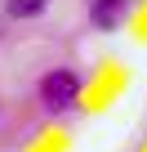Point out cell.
<instances>
[{
	"mask_svg": "<svg viewBox=\"0 0 147 152\" xmlns=\"http://www.w3.org/2000/svg\"><path fill=\"white\" fill-rule=\"evenodd\" d=\"M40 99H45L49 112H67V107H76V99H80V76L71 72V67L49 72L45 81H40Z\"/></svg>",
	"mask_w": 147,
	"mask_h": 152,
	"instance_id": "obj_1",
	"label": "cell"
},
{
	"mask_svg": "<svg viewBox=\"0 0 147 152\" xmlns=\"http://www.w3.org/2000/svg\"><path fill=\"white\" fill-rule=\"evenodd\" d=\"M125 9H129V0H94V9H89V18H94V27H103V31H112L120 18H125Z\"/></svg>",
	"mask_w": 147,
	"mask_h": 152,
	"instance_id": "obj_2",
	"label": "cell"
},
{
	"mask_svg": "<svg viewBox=\"0 0 147 152\" xmlns=\"http://www.w3.org/2000/svg\"><path fill=\"white\" fill-rule=\"evenodd\" d=\"M45 5L49 0H5V14L9 18H36V14H45Z\"/></svg>",
	"mask_w": 147,
	"mask_h": 152,
	"instance_id": "obj_3",
	"label": "cell"
}]
</instances>
